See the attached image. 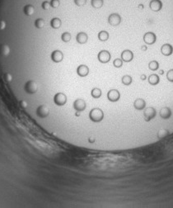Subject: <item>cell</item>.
<instances>
[{"instance_id":"obj_8","label":"cell","mask_w":173,"mask_h":208,"mask_svg":"<svg viewBox=\"0 0 173 208\" xmlns=\"http://www.w3.org/2000/svg\"><path fill=\"white\" fill-rule=\"evenodd\" d=\"M36 114L37 116L41 118H45L50 114V109L46 105H40L36 109Z\"/></svg>"},{"instance_id":"obj_37","label":"cell","mask_w":173,"mask_h":208,"mask_svg":"<svg viewBox=\"0 0 173 208\" xmlns=\"http://www.w3.org/2000/svg\"><path fill=\"white\" fill-rule=\"evenodd\" d=\"M5 78H6V80H7L8 82H10V81H12V76L10 75V74H7V75H5Z\"/></svg>"},{"instance_id":"obj_36","label":"cell","mask_w":173,"mask_h":208,"mask_svg":"<svg viewBox=\"0 0 173 208\" xmlns=\"http://www.w3.org/2000/svg\"><path fill=\"white\" fill-rule=\"evenodd\" d=\"M19 104L20 106H21V107H22V108H27V102H26V101H24V100L20 101Z\"/></svg>"},{"instance_id":"obj_5","label":"cell","mask_w":173,"mask_h":208,"mask_svg":"<svg viewBox=\"0 0 173 208\" xmlns=\"http://www.w3.org/2000/svg\"><path fill=\"white\" fill-rule=\"evenodd\" d=\"M97 58H98V60L102 64H106L108 63L110 61V58H111V55H110V53L108 51H106V50H103V51H101L98 53V55H97Z\"/></svg>"},{"instance_id":"obj_12","label":"cell","mask_w":173,"mask_h":208,"mask_svg":"<svg viewBox=\"0 0 173 208\" xmlns=\"http://www.w3.org/2000/svg\"><path fill=\"white\" fill-rule=\"evenodd\" d=\"M50 57H51V59L55 63H59L63 60V54L62 53V51H59V50H55L51 53Z\"/></svg>"},{"instance_id":"obj_10","label":"cell","mask_w":173,"mask_h":208,"mask_svg":"<svg viewBox=\"0 0 173 208\" xmlns=\"http://www.w3.org/2000/svg\"><path fill=\"white\" fill-rule=\"evenodd\" d=\"M74 107L77 112H83L85 110L86 108V102L83 99L79 98V99H76L74 102Z\"/></svg>"},{"instance_id":"obj_13","label":"cell","mask_w":173,"mask_h":208,"mask_svg":"<svg viewBox=\"0 0 173 208\" xmlns=\"http://www.w3.org/2000/svg\"><path fill=\"white\" fill-rule=\"evenodd\" d=\"M149 7L152 11L154 12H158L162 8V3L160 0H152L150 2Z\"/></svg>"},{"instance_id":"obj_23","label":"cell","mask_w":173,"mask_h":208,"mask_svg":"<svg viewBox=\"0 0 173 208\" xmlns=\"http://www.w3.org/2000/svg\"><path fill=\"white\" fill-rule=\"evenodd\" d=\"M168 135H169V131L167 129L162 128V129H160L158 130V132H157V137H158V139H164V138L167 137Z\"/></svg>"},{"instance_id":"obj_27","label":"cell","mask_w":173,"mask_h":208,"mask_svg":"<svg viewBox=\"0 0 173 208\" xmlns=\"http://www.w3.org/2000/svg\"><path fill=\"white\" fill-rule=\"evenodd\" d=\"M148 68L149 70H151L152 71H156L158 70L159 68V64L157 62V60H152L150 61L149 64H148Z\"/></svg>"},{"instance_id":"obj_6","label":"cell","mask_w":173,"mask_h":208,"mask_svg":"<svg viewBox=\"0 0 173 208\" xmlns=\"http://www.w3.org/2000/svg\"><path fill=\"white\" fill-rule=\"evenodd\" d=\"M108 22L112 27H117L121 22V17L118 13H111L108 17Z\"/></svg>"},{"instance_id":"obj_38","label":"cell","mask_w":173,"mask_h":208,"mask_svg":"<svg viewBox=\"0 0 173 208\" xmlns=\"http://www.w3.org/2000/svg\"><path fill=\"white\" fill-rule=\"evenodd\" d=\"M6 27V23L4 22V21H1L0 22V29H4Z\"/></svg>"},{"instance_id":"obj_32","label":"cell","mask_w":173,"mask_h":208,"mask_svg":"<svg viewBox=\"0 0 173 208\" xmlns=\"http://www.w3.org/2000/svg\"><path fill=\"white\" fill-rule=\"evenodd\" d=\"M50 7H52L53 8H56L59 7L60 3H59V0H51L50 2Z\"/></svg>"},{"instance_id":"obj_28","label":"cell","mask_w":173,"mask_h":208,"mask_svg":"<svg viewBox=\"0 0 173 208\" xmlns=\"http://www.w3.org/2000/svg\"><path fill=\"white\" fill-rule=\"evenodd\" d=\"M71 34L69 32H63V34L61 35V40L63 41V42H68L71 40Z\"/></svg>"},{"instance_id":"obj_17","label":"cell","mask_w":173,"mask_h":208,"mask_svg":"<svg viewBox=\"0 0 173 208\" xmlns=\"http://www.w3.org/2000/svg\"><path fill=\"white\" fill-rule=\"evenodd\" d=\"M172 116V110L167 107H164L160 110V117L162 119H169Z\"/></svg>"},{"instance_id":"obj_40","label":"cell","mask_w":173,"mask_h":208,"mask_svg":"<svg viewBox=\"0 0 173 208\" xmlns=\"http://www.w3.org/2000/svg\"><path fill=\"white\" fill-rule=\"evenodd\" d=\"M147 49H148V47H147L146 46H141L142 51H146Z\"/></svg>"},{"instance_id":"obj_29","label":"cell","mask_w":173,"mask_h":208,"mask_svg":"<svg viewBox=\"0 0 173 208\" xmlns=\"http://www.w3.org/2000/svg\"><path fill=\"white\" fill-rule=\"evenodd\" d=\"M45 26V20L42 18H37L35 21V27L36 28H42Z\"/></svg>"},{"instance_id":"obj_33","label":"cell","mask_w":173,"mask_h":208,"mask_svg":"<svg viewBox=\"0 0 173 208\" xmlns=\"http://www.w3.org/2000/svg\"><path fill=\"white\" fill-rule=\"evenodd\" d=\"M86 3V0H74V4L78 7H83Z\"/></svg>"},{"instance_id":"obj_41","label":"cell","mask_w":173,"mask_h":208,"mask_svg":"<svg viewBox=\"0 0 173 208\" xmlns=\"http://www.w3.org/2000/svg\"><path fill=\"white\" fill-rule=\"evenodd\" d=\"M88 141H89L90 143H93V142L95 141V139H93V138H89V140H88Z\"/></svg>"},{"instance_id":"obj_20","label":"cell","mask_w":173,"mask_h":208,"mask_svg":"<svg viewBox=\"0 0 173 208\" xmlns=\"http://www.w3.org/2000/svg\"><path fill=\"white\" fill-rule=\"evenodd\" d=\"M23 12L27 16H32V15H33V13L35 12V8L33 7V5H32V4H27V5H26L24 7Z\"/></svg>"},{"instance_id":"obj_31","label":"cell","mask_w":173,"mask_h":208,"mask_svg":"<svg viewBox=\"0 0 173 208\" xmlns=\"http://www.w3.org/2000/svg\"><path fill=\"white\" fill-rule=\"evenodd\" d=\"M1 51H2V53H3V55H8V54H9V52H10V49H9V47H8L7 45H4V46H2Z\"/></svg>"},{"instance_id":"obj_1","label":"cell","mask_w":173,"mask_h":208,"mask_svg":"<svg viewBox=\"0 0 173 208\" xmlns=\"http://www.w3.org/2000/svg\"><path fill=\"white\" fill-rule=\"evenodd\" d=\"M89 118L91 121L93 122H102L104 118V112L102 109L98 107H95L92 109L89 112Z\"/></svg>"},{"instance_id":"obj_9","label":"cell","mask_w":173,"mask_h":208,"mask_svg":"<svg viewBox=\"0 0 173 208\" xmlns=\"http://www.w3.org/2000/svg\"><path fill=\"white\" fill-rule=\"evenodd\" d=\"M156 40H157V36L154 32H147L143 36V41L147 45H153L156 42Z\"/></svg>"},{"instance_id":"obj_3","label":"cell","mask_w":173,"mask_h":208,"mask_svg":"<svg viewBox=\"0 0 173 208\" xmlns=\"http://www.w3.org/2000/svg\"><path fill=\"white\" fill-rule=\"evenodd\" d=\"M156 109L153 107H145L144 112H143V116H144V120L146 122H149L152 119H154L156 117Z\"/></svg>"},{"instance_id":"obj_22","label":"cell","mask_w":173,"mask_h":208,"mask_svg":"<svg viewBox=\"0 0 173 208\" xmlns=\"http://www.w3.org/2000/svg\"><path fill=\"white\" fill-rule=\"evenodd\" d=\"M98 39L101 41H106L109 39V33L106 31H101L98 33Z\"/></svg>"},{"instance_id":"obj_26","label":"cell","mask_w":173,"mask_h":208,"mask_svg":"<svg viewBox=\"0 0 173 208\" xmlns=\"http://www.w3.org/2000/svg\"><path fill=\"white\" fill-rule=\"evenodd\" d=\"M91 4L94 8H100L103 6L104 1L103 0H92Z\"/></svg>"},{"instance_id":"obj_35","label":"cell","mask_w":173,"mask_h":208,"mask_svg":"<svg viewBox=\"0 0 173 208\" xmlns=\"http://www.w3.org/2000/svg\"><path fill=\"white\" fill-rule=\"evenodd\" d=\"M41 7H42L44 10H48L49 8H50V4L48 1H44L42 4H41Z\"/></svg>"},{"instance_id":"obj_34","label":"cell","mask_w":173,"mask_h":208,"mask_svg":"<svg viewBox=\"0 0 173 208\" xmlns=\"http://www.w3.org/2000/svg\"><path fill=\"white\" fill-rule=\"evenodd\" d=\"M167 79L170 82L173 83V70H170L167 74Z\"/></svg>"},{"instance_id":"obj_30","label":"cell","mask_w":173,"mask_h":208,"mask_svg":"<svg viewBox=\"0 0 173 208\" xmlns=\"http://www.w3.org/2000/svg\"><path fill=\"white\" fill-rule=\"evenodd\" d=\"M113 65L115 68H120L123 65V60L121 59H115L113 61Z\"/></svg>"},{"instance_id":"obj_39","label":"cell","mask_w":173,"mask_h":208,"mask_svg":"<svg viewBox=\"0 0 173 208\" xmlns=\"http://www.w3.org/2000/svg\"><path fill=\"white\" fill-rule=\"evenodd\" d=\"M140 79H141L142 80H145V79H147V76H146L145 75H141V76H140Z\"/></svg>"},{"instance_id":"obj_7","label":"cell","mask_w":173,"mask_h":208,"mask_svg":"<svg viewBox=\"0 0 173 208\" xmlns=\"http://www.w3.org/2000/svg\"><path fill=\"white\" fill-rule=\"evenodd\" d=\"M107 98L110 102H117L120 98V93L117 89H110L107 93Z\"/></svg>"},{"instance_id":"obj_4","label":"cell","mask_w":173,"mask_h":208,"mask_svg":"<svg viewBox=\"0 0 173 208\" xmlns=\"http://www.w3.org/2000/svg\"><path fill=\"white\" fill-rule=\"evenodd\" d=\"M54 102L57 106H63L67 102V97L63 93H58L54 97Z\"/></svg>"},{"instance_id":"obj_24","label":"cell","mask_w":173,"mask_h":208,"mask_svg":"<svg viewBox=\"0 0 173 208\" xmlns=\"http://www.w3.org/2000/svg\"><path fill=\"white\" fill-rule=\"evenodd\" d=\"M121 82L123 84H125L126 86H129L130 84H131V83H132V77L128 75H124V76L122 77Z\"/></svg>"},{"instance_id":"obj_16","label":"cell","mask_w":173,"mask_h":208,"mask_svg":"<svg viewBox=\"0 0 173 208\" xmlns=\"http://www.w3.org/2000/svg\"><path fill=\"white\" fill-rule=\"evenodd\" d=\"M161 54L165 56H169L173 53V47L170 44H164L161 48Z\"/></svg>"},{"instance_id":"obj_15","label":"cell","mask_w":173,"mask_h":208,"mask_svg":"<svg viewBox=\"0 0 173 208\" xmlns=\"http://www.w3.org/2000/svg\"><path fill=\"white\" fill-rule=\"evenodd\" d=\"M134 107L136 110H143L146 107L145 100L143 99V98H138V99H136L134 102Z\"/></svg>"},{"instance_id":"obj_44","label":"cell","mask_w":173,"mask_h":208,"mask_svg":"<svg viewBox=\"0 0 173 208\" xmlns=\"http://www.w3.org/2000/svg\"><path fill=\"white\" fill-rule=\"evenodd\" d=\"M160 75H162L163 74V70H160V73H159Z\"/></svg>"},{"instance_id":"obj_18","label":"cell","mask_w":173,"mask_h":208,"mask_svg":"<svg viewBox=\"0 0 173 208\" xmlns=\"http://www.w3.org/2000/svg\"><path fill=\"white\" fill-rule=\"evenodd\" d=\"M87 40H88V36L85 32H79L76 36V41H78V43L82 44V45L86 43Z\"/></svg>"},{"instance_id":"obj_21","label":"cell","mask_w":173,"mask_h":208,"mask_svg":"<svg viewBox=\"0 0 173 208\" xmlns=\"http://www.w3.org/2000/svg\"><path fill=\"white\" fill-rule=\"evenodd\" d=\"M61 20L59 19V17H54L53 19L50 21V26L52 28L54 29H59L61 27Z\"/></svg>"},{"instance_id":"obj_25","label":"cell","mask_w":173,"mask_h":208,"mask_svg":"<svg viewBox=\"0 0 173 208\" xmlns=\"http://www.w3.org/2000/svg\"><path fill=\"white\" fill-rule=\"evenodd\" d=\"M102 90L98 88H94L92 92H91V94H92V97L94 98H99L101 96H102Z\"/></svg>"},{"instance_id":"obj_43","label":"cell","mask_w":173,"mask_h":208,"mask_svg":"<svg viewBox=\"0 0 173 208\" xmlns=\"http://www.w3.org/2000/svg\"><path fill=\"white\" fill-rule=\"evenodd\" d=\"M79 115H80V113H79V112H78L76 113V116H77V117H79Z\"/></svg>"},{"instance_id":"obj_2","label":"cell","mask_w":173,"mask_h":208,"mask_svg":"<svg viewBox=\"0 0 173 208\" xmlns=\"http://www.w3.org/2000/svg\"><path fill=\"white\" fill-rule=\"evenodd\" d=\"M24 90L29 94L35 93L38 90V84L33 80H29V81L26 83V84L24 86Z\"/></svg>"},{"instance_id":"obj_19","label":"cell","mask_w":173,"mask_h":208,"mask_svg":"<svg viewBox=\"0 0 173 208\" xmlns=\"http://www.w3.org/2000/svg\"><path fill=\"white\" fill-rule=\"evenodd\" d=\"M148 83H149L151 85H157V84H158L159 83V82H160V78H159V76L157 75H156V74H154V75H151L148 78Z\"/></svg>"},{"instance_id":"obj_42","label":"cell","mask_w":173,"mask_h":208,"mask_svg":"<svg viewBox=\"0 0 173 208\" xmlns=\"http://www.w3.org/2000/svg\"><path fill=\"white\" fill-rule=\"evenodd\" d=\"M138 8L143 9V4H139V5H138Z\"/></svg>"},{"instance_id":"obj_14","label":"cell","mask_w":173,"mask_h":208,"mask_svg":"<svg viewBox=\"0 0 173 208\" xmlns=\"http://www.w3.org/2000/svg\"><path fill=\"white\" fill-rule=\"evenodd\" d=\"M77 74L80 77H86L89 74V69L85 65H81L77 68Z\"/></svg>"},{"instance_id":"obj_11","label":"cell","mask_w":173,"mask_h":208,"mask_svg":"<svg viewBox=\"0 0 173 208\" xmlns=\"http://www.w3.org/2000/svg\"><path fill=\"white\" fill-rule=\"evenodd\" d=\"M121 59L123 62H130L134 59V54L133 52L130 50H125L121 53Z\"/></svg>"}]
</instances>
